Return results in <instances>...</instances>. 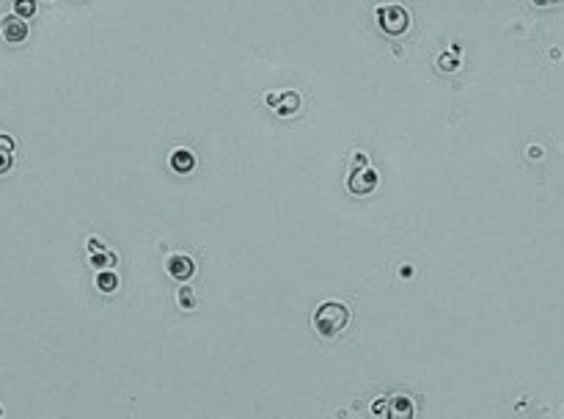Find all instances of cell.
I'll list each match as a JSON object with an SVG mask.
<instances>
[{"label":"cell","mask_w":564,"mask_h":419,"mask_svg":"<svg viewBox=\"0 0 564 419\" xmlns=\"http://www.w3.org/2000/svg\"><path fill=\"white\" fill-rule=\"evenodd\" d=\"M96 287H99L102 293H116V290H118V279H116V273H113V271H102V273L96 276Z\"/></svg>","instance_id":"9c48e42d"},{"label":"cell","mask_w":564,"mask_h":419,"mask_svg":"<svg viewBox=\"0 0 564 419\" xmlns=\"http://www.w3.org/2000/svg\"><path fill=\"white\" fill-rule=\"evenodd\" d=\"M0 414H3V408H0Z\"/></svg>","instance_id":"e0dca14e"},{"label":"cell","mask_w":564,"mask_h":419,"mask_svg":"<svg viewBox=\"0 0 564 419\" xmlns=\"http://www.w3.org/2000/svg\"><path fill=\"white\" fill-rule=\"evenodd\" d=\"M383 411H385V419H413V414H416V408H413V400H410L407 395L391 397Z\"/></svg>","instance_id":"52a82bcc"},{"label":"cell","mask_w":564,"mask_h":419,"mask_svg":"<svg viewBox=\"0 0 564 419\" xmlns=\"http://www.w3.org/2000/svg\"><path fill=\"white\" fill-rule=\"evenodd\" d=\"M14 163V158H11V152H6V149H0V174H6L9 168Z\"/></svg>","instance_id":"4fadbf2b"},{"label":"cell","mask_w":564,"mask_h":419,"mask_svg":"<svg viewBox=\"0 0 564 419\" xmlns=\"http://www.w3.org/2000/svg\"><path fill=\"white\" fill-rule=\"evenodd\" d=\"M165 271H168V276H174L177 281H187L196 273V262L187 254H171L165 259Z\"/></svg>","instance_id":"8992f818"},{"label":"cell","mask_w":564,"mask_h":419,"mask_svg":"<svg viewBox=\"0 0 564 419\" xmlns=\"http://www.w3.org/2000/svg\"><path fill=\"white\" fill-rule=\"evenodd\" d=\"M377 23H380V28H383L385 33L399 36V33H405L407 25H410V14H407L405 6L388 3V6H380V9H377Z\"/></svg>","instance_id":"7a4b0ae2"},{"label":"cell","mask_w":564,"mask_h":419,"mask_svg":"<svg viewBox=\"0 0 564 419\" xmlns=\"http://www.w3.org/2000/svg\"><path fill=\"white\" fill-rule=\"evenodd\" d=\"M347 323H350V309L338 301H325L314 312L316 334H319V337H325V339L338 337V334L347 328Z\"/></svg>","instance_id":"6da1fadb"},{"label":"cell","mask_w":564,"mask_h":419,"mask_svg":"<svg viewBox=\"0 0 564 419\" xmlns=\"http://www.w3.org/2000/svg\"><path fill=\"white\" fill-rule=\"evenodd\" d=\"M33 11H36V3H31V0H17V3H14V14H17L20 20L31 17Z\"/></svg>","instance_id":"7c38bea8"},{"label":"cell","mask_w":564,"mask_h":419,"mask_svg":"<svg viewBox=\"0 0 564 419\" xmlns=\"http://www.w3.org/2000/svg\"><path fill=\"white\" fill-rule=\"evenodd\" d=\"M177 301H179L182 309H196V293L190 287H179L177 293Z\"/></svg>","instance_id":"30bf717a"},{"label":"cell","mask_w":564,"mask_h":419,"mask_svg":"<svg viewBox=\"0 0 564 419\" xmlns=\"http://www.w3.org/2000/svg\"><path fill=\"white\" fill-rule=\"evenodd\" d=\"M91 262H94L96 268H108V265L113 268V265H116V254L105 249V251H99V254H91Z\"/></svg>","instance_id":"8fae6325"},{"label":"cell","mask_w":564,"mask_h":419,"mask_svg":"<svg viewBox=\"0 0 564 419\" xmlns=\"http://www.w3.org/2000/svg\"><path fill=\"white\" fill-rule=\"evenodd\" d=\"M377 183H380L377 171H375L372 165H363V168H353V171H350L347 190H350V193H358V196H366V193H372V190L377 187Z\"/></svg>","instance_id":"3957f363"},{"label":"cell","mask_w":564,"mask_h":419,"mask_svg":"<svg viewBox=\"0 0 564 419\" xmlns=\"http://www.w3.org/2000/svg\"><path fill=\"white\" fill-rule=\"evenodd\" d=\"M193 165H196V155L190 149H174L171 152V168L174 171L187 174V171H193Z\"/></svg>","instance_id":"ba28073f"},{"label":"cell","mask_w":564,"mask_h":419,"mask_svg":"<svg viewBox=\"0 0 564 419\" xmlns=\"http://www.w3.org/2000/svg\"><path fill=\"white\" fill-rule=\"evenodd\" d=\"M265 102L275 108L278 116H294V114L300 111V94L292 92V89H289V92H281V94H267Z\"/></svg>","instance_id":"277c9868"},{"label":"cell","mask_w":564,"mask_h":419,"mask_svg":"<svg viewBox=\"0 0 564 419\" xmlns=\"http://www.w3.org/2000/svg\"><path fill=\"white\" fill-rule=\"evenodd\" d=\"M0 33L9 45H17L28 36V23L20 20L17 14H6V17H0Z\"/></svg>","instance_id":"5b68a950"},{"label":"cell","mask_w":564,"mask_h":419,"mask_svg":"<svg viewBox=\"0 0 564 419\" xmlns=\"http://www.w3.org/2000/svg\"><path fill=\"white\" fill-rule=\"evenodd\" d=\"M438 70L443 72H454L457 70V61L451 58V55H443V58H438Z\"/></svg>","instance_id":"5bb4252c"},{"label":"cell","mask_w":564,"mask_h":419,"mask_svg":"<svg viewBox=\"0 0 564 419\" xmlns=\"http://www.w3.org/2000/svg\"><path fill=\"white\" fill-rule=\"evenodd\" d=\"M363 165H369V158H366V152H355V165H353V168H363Z\"/></svg>","instance_id":"2e32d148"},{"label":"cell","mask_w":564,"mask_h":419,"mask_svg":"<svg viewBox=\"0 0 564 419\" xmlns=\"http://www.w3.org/2000/svg\"><path fill=\"white\" fill-rule=\"evenodd\" d=\"M0 149L14 152V138H11V136H6V133H0Z\"/></svg>","instance_id":"9a60e30c"}]
</instances>
